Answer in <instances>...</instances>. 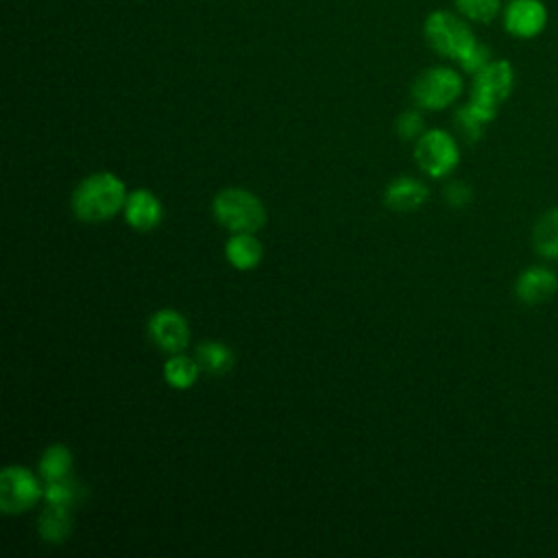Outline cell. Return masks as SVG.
<instances>
[{
	"label": "cell",
	"instance_id": "16",
	"mask_svg": "<svg viewBox=\"0 0 558 558\" xmlns=\"http://www.w3.org/2000/svg\"><path fill=\"white\" fill-rule=\"evenodd\" d=\"M194 357L198 360L201 364V371L214 375V377H220V375H227L233 364H235V355L231 351L229 344L220 342V340H205L196 347V353Z\"/></svg>",
	"mask_w": 558,
	"mask_h": 558
},
{
	"label": "cell",
	"instance_id": "20",
	"mask_svg": "<svg viewBox=\"0 0 558 558\" xmlns=\"http://www.w3.org/2000/svg\"><path fill=\"white\" fill-rule=\"evenodd\" d=\"M456 11L473 24H490L501 15V0H453Z\"/></svg>",
	"mask_w": 558,
	"mask_h": 558
},
{
	"label": "cell",
	"instance_id": "21",
	"mask_svg": "<svg viewBox=\"0 0 558 558\" xmlns=\"http://www.w3.org/2000/svg\"><path fill=\"white\" fill-rule=\"evenodd\" d=\"M85 490L83 484L70 475L65 480H57V482H44V499L46 504H61V506H74L83 499Z\"/></svg>",
	"mask_w": 558,
	"mask_h": 558
},
{
	"label": "cell",
	"instance_id": "14",
	"mask_svg": "<svg viewBox=\"0 0 558 558\" xmlns=\"http://www.w3.org/2000/svg\"><path fill=\"white\" fill-rule=\"evenodd\" d=\"M225 255L233 268L253 270L259 266L264 248L255 233H231L225 246Z\"/></svg>",
	"mask_w": 558,
	"mask_h": 558
},
{
	"label": "cell",
	"instance_id": "5",
	"mask_svg": "<svg viewBox=\"0 0 558 558\" xmlns=\"http://www.w3.org/2000/svg\"><path fill=\"white\" fill-rule=\"evenodd\" d=\"M414 161L425 174L440 179L460 163V146L449 131L429 129L414 142Z\"/></svg>",
	"mask_w": 558,
	"mask_h": 558
},
{
	"label": "cell",
	"instance_id": "13",
	"mask_svg": "<svg viewBox=\"0 0 558 558\" xmlns=\"http://www.w3.org/2000/svg\"><path fill=\"white\" fill-rule=\"evenodd\" d=\"M497 118V111L486 109L473 100H466L464 105H460L453 113V124L458 129V133L466 140V142H477L484 133V129Z\"/></svg>",
	"mask_w": 558,
	"mask_h": 558
},
{
	"label": "cell",
	"instance_id": "3",
	"mask_svg": "<svg viewBox=\"0 0 558 558\" xmlns=\"http://www.w3.org/2000/svg\"><path fill=\"white\" fill-rule=\"evenodd\" d=\"M216 220L231 233H257L266 225L264 203L244 187H225L211 201Z\"/></svg>",
	"mask_w": 558,
	"mask_h": 558
},
{
	"label": "cell",
	"instance_id": "23",
	"mask_svg": "<svg viewBox=\"0 0 558 558\" xmlns=\"http://www.w3.org/2000/svg\"><path fill=\"white\" fill-rule=\"evenodd\" d=\"M442 196H445V203L449 207H464L473 198V190L464 181H451V183L445 185Z\"/></svg>",
	"mask_w": 558,
	"mask_h": 558
},
{
	"label": "cell",
	"instance_id": "17",
	"mask_svg": "<svg viewBox=\"0 0 558 558\" xmlns=\"http://www.w3.org/2000/svg\"><path fill=\"white\" fill-rule=\"evenodd\" d=\"M532 246L543 259H558V207L538 216L532 227Z\"/></svg>",
	"mask_w": 558,
	"mask_h": 558
},
{
	"label": "cell",
	"instance_id": "8",
	"mask_svg": "<svg viewBox=\"0 0 558 558\" xmlns=\"http://www.w3.org/2000/svg\"><path fill=\"white\" fill-rule=\"evenodd\" d=\"M504 31L514 39H534L549 24V11L543 0H508L501 9Z\"/></svg>",
	"mask_w": 558,
	"mask_h": 558
},
{
	"label": "cell",
	"instance_id": "10",
	"mask_svg": "<svg viewBox=\"0 0 558 558\" xmlns=\"http://www.w3.org/2000/svg\"><path fill=\"white\" fill-rule=\"evenodd\" d=\"M556 292H558V275L545 264L527 266L514 281V294L525 305L547 303Z\"/></svg>",
	"mask_w": 558,
	"mask_h": 558
},
{
	"label": "cell",
	"instance_id": "2",
	"mask_svg": "<svg viewBox=\"0 0 558 558\" xmlns=\"http://www.w3.org/2000/svg\"><path fill=\"white\" fill-rule=\"evenodd\" d=\"M126 185L113 172H94L72 192V211L83 222H102L124 209Z\"/></svg>",
	"mask_w": 558,
	"mask_h": 558
},
{
	"label": "cell",
	"instance_id": "22",
	"mask_svg": "<svg viewBox=\"0 0 558 558\" xmlns=\"http://www.w3.org/2000/svg\"><path fill=\"white\" fill-rule=\"evenodd\" d=\"M395 129L403 140H418L423 135V116L416 109H408L397 118Z\"/></svg>",
	"mask_w": 558,
	"mask_h": 558
},
{
	"label": "cell",
	"instance_id": "19",
	"mask_svg": "<svg viewBox=\"0 0 558 558\" xmlns=\"http://www.w3.org/2000/svg\"><path fill=\"white\" fill-rule=\"evenodd\" d=\"M72 466H74L72 451L65 445L54 442L39 458V477L44 482L65 480L72 475Z\"/></svg>",
	"mask_w": 558,
	"mask_h": 558
},
{
	"label": "cell",
	"instance_id": "12",
	"mask_svg": "<svg viewBox=\"0 0 558 558\" xmlns=\"http://www.w3.org/2000/svg\"><path fill=\"white\" fill-rule=\"evenodd\" d=\"M429 190L423 181L414 177H397L388 183L384 192V203L392 211H416L425 205Z\"/></svg>",
	"mask_w": 558,
	"mask_h": 558
},
{
	"label": "cell",
	"instance_id": "1",
	"mask_svg": "<svg viewBox=\"0 0 558 558\" xmlns=\"http://www.w3.org/2000/svg\"><path fill=\"white\" fill-rule=\"evenodd\" d=\"M423 37L436 54L456 61L471 76L493 59L488 46L475 37L469 20L458 11H432L423 22Z\"/></svg>",
	"mask_w": 558,
	"mask_h": 558
},
{
	"label": "cell",
	"instance_id": "6",
	"mask_svg": "<svg viewBox=\"0 0 558 558\" xmlns=\"http://www.w3.org/2000/svg\"><path fill=\"white\" fill-rule=\"evenodd\" d=\"M44 497V484L39 477L22 466L11 464L0 473V510L4 514H22L31 510Z\"/></svg>",
	"mask_w": 558,
	"mask_h": 558
},
{
	"label": "cell",
	"instance_id": "9",
	"mask_svg": "<svg viewBox=\"0 0 558 558\" xmlns=\"http://www.w3.org/2000/svg\"><path fill=\"white\" fill-rule=\"evenodd\" d=\"M148 336L166 353H181L190 344V325L181 312L172 307L157 310L148 320Z\"/></svg>",
	"mask_w": 558,
	"mask_h": 558
},
{
	"label": "cell",
	"instance_id": "11",
	"mask_svg": "<svg viewBox=\"0 0 558 558\" xmlns=\"http://www.w3.org/2000/svg\"><path fill=\"white\" fill-rule=\"evenodd\" d=\"M124 218L135 231H150L161 222L163 207L161 201L146 187H137L129 192L124 203Z\"/></svg>",
	"mask_w": 558,
	"mask_h": 558
},
{
	"label": "cell",
	"instance_id": "15",
	"mask_svg": "<svg viewBox=\"0 0 558 558\" xmlns=\"http://www.w3.org/2000/svg\"><path fill=\"white\" fill-rule=\"evenodd\" d=\"M39 536L46 543H63L72 532V512L70 506L61 504H46L37 521Z\"/></svg>",
	"mask_w": 558,
	"mask_h": 558
},
{
	"label": "cell",
	"instance_id": "18",
	"mask_svg": "<svg viewBox=\"0 0 558 558\" xmlns=\"http://www.w3.org/2000/svg\"><path fill=\"white\" fill-rule=\"evenodd\" d=\"M201 375V364L196 357L181 353H172L163 364V379L174 390H187L196 384Z\"/></svg>",
	"mask_w": 558,
	"mask_h": 558
},
{
	"label": "cell",
	"instance_id": "7",
	"mask_svg": "<svg viewBox=\"0 0 558 558\" xmlns=\"http://www.w3.org/2000/svg\"><path fill=\"white\" fill-rule=\"evenodd\" d=\"M514 89V68L508 59H490L484 68H480L471 78V96L469 100L499 111V105Z\"/></svg>",
	"mask_w": 558,
	"mask_h": 558
},
{
	"label": "cell",
	"instance_id": "4",
	"mask_svg": "<svg viewBox=\"0 0 558 558\" xmlns=\"http://www.w3.org/2000/svg\"><path fill=\"white\" fill-rule=\"evenodd\" d=\"M464 92V81L451 65H432L423 70L412 83V100L427 111H440L453 105Z\"/></svg>",
	"mask_w": 558,
	"mask_h": 558
}]
</instances>
